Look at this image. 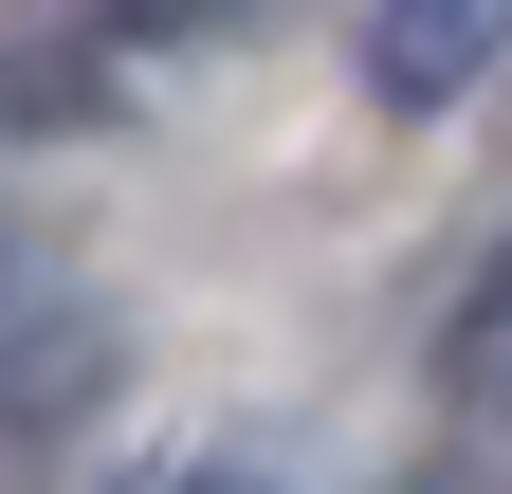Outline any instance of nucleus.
<instances>
[{
    "label": "nucleus",
    "instance_id": "nucleus-3",
    "mask_svg": "<svg viewBox=\"0 0 512 494\" xmlns=\"http://www.w3.org/2000/svg\"><path fill=\"white\" fill-rule=\"evenodd\" d=\"M110 494H275V476H238V458H147V476H110Z\"/></svg>",
    "mask_w": 512,
    "mask_h": 494
},
{
    "label": "nucleus",
    "instance_id": "nucleus-1",
    "mask_svg": "<svg viewBox=\"0 0 512 494\" xmlns=\"http://www.w3.org/2000/svg\"><path fill=\"white\" fill-rule=\"evenodd\" d=\"M330 37H348V74L384 110H458L512 55V0H330Z\"/></svg>",
    "mask_w": 512,
    "mask_h": 494
},
{
    "label": "nucleus",
    "instance_id": "nucleus-2",
    "mask_svg": "<svg viewBox=\"0 0 512 494\" xmlns=\"http://www.w3.org/2000/svg\"><path fill=\"white\" fill-rule=\"evenodd\" d=\"M439 403H458V440H476V458H512V257H476L458 330H439Z\"/></svg>",
    "mask_w": 512,
    "mask_h": 494
},
{
    "label": "nucleus",
    "instance_id": "nucleus-4",
    "mask_svg": "<svg viewBox=\"0 0 512 494\" xmlns=\"http://www.w3.org/2000/svg\"><path fill=\"white\" fill-rule=\"evenodd\" d=\"M110 19H128V37H202L220 0H110Z\"/></svg>",
    "mask_w": 512,
    "mask_h": 494
}]
</instances>
